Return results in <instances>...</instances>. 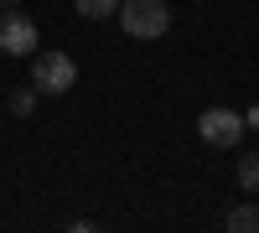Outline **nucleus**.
<instances>
[{
    "instance_id": "7ed1b4c3",
    "label": "nucleus",
    "mask_w": 259,
    "mask_h": 233,
    "mask_svg": "<svg viewBox=\"0 0 259 233\" xmlns=\"http://www.w3.org/2000/svg\"><path fill=\"white\" fill-rule=\"evenodd\" d=\"M73 83H78V62H73L68 52H41V57L31 62V88H36V94L57 99V94H68Z\"/></svg>"
},
{
    "instance_id": "f03ea898",
    "label": "nucleus",
    "mask_w": 259,
    "mask_h": 233,
    "mask_svg": "<svg viewBox=\"0 0 259 233\" xmlns=\"http://www.w3.org/2000/svg\"><path fill=\"white\" fill-rule=\"evenodd\" d=\"M244 130H249V119L239 109H223V104H212V109L197 114V135L212 145V151H239L244 145Z\"/></svg>"
},
{
    "instance_id": "1a4fd4ad",
    "label": "nucleus",
    "mask_w": 259,
    "mask_h": 233,
    "mask_svg": "<svg viewBox=\"0 0 259 233\" xmlns=\"http://www.w3.org/2000/svg\"><path fill=\"white\" fill-rule=\"evenodd\" d=\"M0 6H21V0H0Z\"/></svg>"
},
{
    "instance_id": "6e6552de",
    "label": "nucleus",
    "mask_w": 259,
    "mask_h": 233,
    "mask_svg": "<svg viewBox=\"0 0 259 233\" xmlns=\"http://www.w3.org/2000/svg\"><path fill=\"white\" fill-rule=\"evenodd\" d=\"M36 99H41L36 88H16V94H11V114H16V119H31V114H36Z\"/></svg>"
},
{
    "instance_id": "423d86ee",
    "label": "nucleus",
    "mask_w": 259,
    "mask_h": 233,
    "mask_svg": "<svg viewBox=\"0 0 259 233\" xmlns=\"http://www.w3.org/2000/svg\"><path fill=\"white\" fill-rule=\"evenodd\" d=\"M73 6H78L83 21H109V16L119 11V0H73Z\"/></svg>"
},
{
    "instance_id": "39448f33",
    "label": "nucleus",
    "mask_w": 259,
    "mask_h": 233,
    "mask_svg": "<svg viewBox=\"0 0 259 233\" xmlns=\"http://www.w3.org/2000/svg\"><path fill=\"white\" fill-rule=\"evenodd\" d=\"M223 228H228V233H259V207H254V202L233 207V213L223 218Z\"/></svg>"
},
{
    "instance_id": "0eeeda50",
    "label": "nucleus",
    "mask_w": 259,
    "mask_h": 233,
    "mask_svg": "<svg viewBox=\"0 0 259 233\" xmlns=\"http://www.w3.org/2000/svg\"><path fill=\"white\" fill-rule=\"evenodd\" d=\"M239 187H244V192H259V151L239 156Z\"/></svg>"
},
{
    "instance_id": "f257e3e1",
    "label": "nucleus",
    "mask_w": 259,
    "mask_h": 233,
    "mask_svg": "<svg viewBox=\"0 0 259 233\" xmlns=\"http://www.w3.org/2000/svg\"><path fill=\"white\" fill-rule=\"evenodd\" d=\"M119 26L124 36H135V41H156L171 31V6L166 0H119Z\"/></svg>"
},
{
    "instance_id": "20e7f679",
    "label": "nucleus",
    "mask_w": 259,
    "mask_h": 233,
    "mask_svg": "<svg viewBox=\"0 0 259 233\" xmlns=\"http://www.w3.org/2000/svg\"><path fill=\"white\" fill-rule=\"evenodd\" d=\"M0 52H6V57H31L36 52V21L21 16L16 6L0 16Z\"/></svg>"
}]
</instances>
